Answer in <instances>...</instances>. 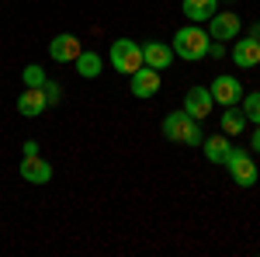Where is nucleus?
<instances>
[{"label": "nucleus", "mask_w": 260, "mask_h": 257, "mask_svg": "<svg viewBox=\"0 0 260 257\" xmlns=\"http://www.w3.org/2000/svg\"><path fill=\"white\" fill-rule=\"evenodd\" d=\"M233 63L243 70H253L260 66V39L246 35V39H233Z\"/></svg>", "instance_id": "9"}, {"label": "nucleus", "mask_w": 260, "mask_h": 257, "mask_svg": "<svg viewBox=\"0 0 260 257\" xmlns=\"http://www.w3.org/2000/svg\"><path fill=\"white\" fill-rule=\"evenodd\" d=\"M142 63L163 73V70L174 63V49H170L167 42H156V39H153V42H142Z\"/></svg>", "instance_id": "12"}, {"label": "nucleus", "mask_w": 260, "mask_h": 257, "mask_svg": "<svg viewBox=\"0 0 260 257\" xmlns=\"http://www.w3.org/2000/svg\"><path fill=\"white\" fill-rule=\"evenodd\" d=\"M101 70H104V63H101V56L94 49H83L80 56H77V73H80L83 80H98Z\"/></svg>", "instance_id": "16"}, {"label": "nucleus", "mask_w": 260, "mask_h": 257, "mask_svg": "<svg viewBox=\"0 0 260 257\" xmlns=\"http://www.w3.org/2000/svg\"><path fill=\"white\" fill-rule=\"evenodd\" d=\"M160 132L170 139V142H184V146H201V142H205V136H201V122L191 119L184 108H180V111H170V115L163 119Z\"/></svg>", "instance_id": "2"}, {"label": "nucleus", "mask_w": 260, "mask_h": 257, "mask_svg": "<svg viewBox=\"0 0 260 257\" xmlns=\"http://www.w3.org/2000/svg\"><path fill=\"white\" fill-rule=\"evenodd\" d=\"M42 91H45V101H49V104H59V98H62V87L56 83V80H45V83H42Z\"/></svg>", "instance_id": "20"}, {"label": "nucleus", "mask_w": 260, "mask_h": 257, "mask_svg": "<svg viewBox=\"0 0 260 257\" xmlns=\"http://www.w3.org/2000/svg\"><path fill=\"white\" fill-rule=\"evenodd\" d=\"M21 150H24V157H35V153H39V142H35V139H28Z\"/></svg>", "instance_id": "22"}, {"label": "nucleus", "mask_w": 260, "mask_h": 257, "mask_svg": "<svg viewBox=\"0 0 260 257\" xmlns=\"http://www.w3.org/2000/svg\"><path fill=\"white\" fill-rule=\"evenodd\" d=\"M225 170H229V178L236 181L240 188H253L260 178V170H257V163L250 160V153L246 150H229V157H225Z\"/></svg>", "instance_id": "3"}, {"label": "nucleus", "mask_w": 260, "mask_h": 257, "mask_svg": "<svg viewBox=\"0 0 260 257\" xmlns=\"http://www.w3.org/2000/svg\"><path fill=\"white\" fill-rule=\"evenodd\" d=\"M243 115H246V122H257L260 125V91L243 94Z\"/></svg>", "instance_id": "19"}, {"label": "nucleus", "mask_w": 260, "mask_h": 257, "mask_svg": "<svg viewBox=\"0 0 260 257\" xmlns=\"http://www.w3.org/2000/svg\"><path fill=\"white\" fill-rule=\"evenodd\" d=\"M45 70H42L39 63H28V66H24V70H21V83H24V87H42V83H45Z\"/></svg>", "instance_id": "18"}, {"label": "nucleus", "mask_w": 260, "mask_h": 257, "mask_svg": "<svg viewBox=\"0 0 260 257\" xmlns=\"http://www.w3.org/2000/svg\"><path fill=\"white\" fill-rule=\"evenodd\" d=\"M201 146H205V157H208V163H225L229 150H233L225 132H219V136H208L205 142H201Z\"/></svg>", "instance_id": "15"}, {"label": "nucleus", "mask_w": 260, "mask_h": 257, "mask_svg": "<svg viewBox=\"0 0 260 257\" xmlns=\"http://www.w3.org/2000/svg\"><path fill=\"white\" fill-rule=\"evenodd\" d=\"M208 24V35L215 42H229V39H240V28H243V21L240 14H233V11H215L212 18L205 21Z\"/></svg>", "instance_id": "6"}, {"label": "nucleus", "mask_w": 260, "mask_h": 257, "mask_svg": "<svg viewBox=\"0 0 260 257\" xmlns=\"http://www.w3.org/2000/svg\"><path fill=\"white\" fill-rule=\"evenodd\" d=\"M128 80H132V94L136 98H153L160 91V70H153L146 63H142L136 73H128Z\"/></svg>", "instance_id": "10"}, {"label": "nucleus", "mask_w": 260, "mask_h": 257, "mask_svg": "<svg viewBox=\"0 0 260 257\" xmlns=\"http://www.w3.org/2000/svg\"><path fill=\"white\" fill-rule=\"evenodd\" d=\"M208 45H212V35H208V28H201V24H184L174 32V42H170V49H174V56L187 63H198L208 56Z\"/></svg>", "instance_id": "1"}, {"label": "nucleus", "mask_w": 260, "mask_h": 257, "mask_svg": "<svg viewBox=\"0 0 260 257\" xmlns=\"http://www.w3.org/2000/svg\"><path fill=\"white\" fill-rule=\"evenodd\" d=\"M212 108H215V101H212V91H208V87H198V83H194V87L184 94V111H187L191 119H198V122L208 119Z\"/></svg>", "instance_id": "7"}, {"label": "nucleus", "mask_w": 260, "mask_h": 257, "mask_svg": "<svg viewBox=\"0 0 260 257\" xmlns=\"http://www.w3.org/2000/svg\"><path fill=\"white\" fill-rule=\"evenodd\" d=\"M243 129H246V115H243L236 104L225 108V111H222V132H225V136H240Z\"/></svg>", "instance_id": "17"}, {"label": "nucleus", "mask_w": 260, "mask_h": 257, "mask_svg": "<svg viewBox=\"0 0 260 257\" xmlns=\"http://www.w3.org/2000/svg\"><path fill=\"white\" fill-rule=\"evenodd\" d=\"M212 101L215 104H222V108H233V104H240L243 101V83H240V77H229V73H219V77L212 80Z\"/></svg>", "instance_id": "5"}, {"label": "nucleus", "mask_w": 260, "mask_h": 257, "mask_svg": "<svg viewBox=\"0 0 260 257\" xmlns=\"http://www.w3.org/2000/svg\"><path fill=\"white\" fill-rule=\"evenodd\" d=\"M45 108H49V101H45V91L42 87H24L18 94V115H24V119H35Z\"/></svg>", "instance_id": "13"}, {"label": "nucleus", "mask_w": 260, "mask_h": 257, "mask_svg": "<svg viewBox=\"0 0 260 257\" xmlns=\"http://www.w3.org/2000/svg\"><path fill=\"white\" fill-rule=\"evenodd\" d=\"M219 4H222V0H219ZM225 4H233V0H225Z\"/></svg>", "instance_id": "25"}, {"label": "nucleus", "mask_w": 260, "mask_h": 257, "mask_svg": "<svg viewBox=\"0 0 260 257\" xmlns=\"http://www.w3.org/2000/svg\"><path fill=\"white\" fill-rule=\"evenodd\" d=\"M208 56L222 60V56H225V42H215V39H212V45H208Z\"/></svg>", "instance_id": "21"}, {"label": "nucleus", "mask_w": 260, "mask_h": 257, "mask_svg": "<svg viewBox=\"0 0 260 257\" xmlns=\"http://www.w3.org/2000/svg\"><path fill=\"white\" fill-rule=\"evenodd\" d=\"M250 35H253V39H260V24H250Z\"/></svg>", "instance_id": "24"}, {"label": "nucleus", "mask_w": 260, "mask_h": 257, "mask_svg": "<svg viewBox=\"0 0 260 257\" xmlns=\"http://www.w3.org/2000/svg\"><path fill=\"white\" fill-rule=\"evenodd\" d=\"M250 146H253V150H257V153H260V125H257V129H253V139H250Z\"/></svg>", "instance_id": "23"}, {"label": "nucleus", "mask_w": 260, "mask_h": 257, "mask_svg": "<svg viewBox=\"0 0 260 257\" xmlns=\"http://www.w3.org/2000/svg\"><path fill=\"white\" fill-rule=\"evenodd\" d=\"M111 66L118 70V73H136L142 66V45L132 39H115L111 42Z\"/></svg>", "instance_id": "4"}, {"label": "nucleus", "mask_w": 260, "mask_h": 257, "mask_svg": "<svg viewBox=\"0 0 260 257\" xmlns=\"http://www.w3.org/2000/svg\"><path fill=\"white\" fill-rule=\"evenodd\" d=\"M180 11H184V18L191 21V24H205V21L219 11V0H184Z\"/></svg>", "instance_id": "14"}, {"label": "nucleus", "mask_w": 260, "mask_h": 257, "mask_svg": "<svg viewBox=\"0 0 260 257\" xmlns=\"http://www.w3.org/2000/svg\"><path fill=\"white\" fill-rule=\"evenodd\" d=\"M18 174L28 181V184H49V181H52V163H49V160H42L39 153H35V157H24V160H21Z\"/></svg>", "instance_id": "11"}, {"label": "nucleus", "mask_w": 260, "mask_h": 257, "mask_svg": "<svg viewBox=\"0 0 260 257\" xmlns=\"http://www.w3.org/2000/svg\"><path fill=\"white\" fill-rule=\"evenodd\" d=\"M83 52V42L77 35H70V32H62L56 39L49 42V56L56 63H77V56Z\"/></svg>", "instance_id": "8"}]
</instances>
